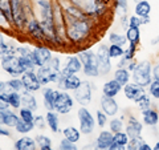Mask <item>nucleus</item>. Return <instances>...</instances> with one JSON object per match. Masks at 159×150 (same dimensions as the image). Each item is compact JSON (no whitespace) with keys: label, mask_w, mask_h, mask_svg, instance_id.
Wrapping results in <instances>:
<instances>
[{"label":"nucleus","mask_w":159,"mask_h":150,"mask_svg":"<svg viewBox=\"0 0 159 150\" xmlns=\"http://www.w3.org/2000/svg\"><path fill=\"white\" fill-rule=\"evenodd\" d=\"M142 118L143 124L147 126H157L159 122V113L155 109H147V110L142 112Z\"/></svg>","instance_id":"bb28decb"},{"label":"nucleus","mask_w":159,"mask_h":150,"mask_svg":"<svg viewBox=\"0 0 159 150\" xmlns=\"http://www.w3.org/2000/svg\"><path fill=\"white\" fill-rule=\"evenodd\" d=\"M74 100L77 102H80L82 106L90 104L92 102V97H93V92H92V84L89 81H82L81 85L74 91Z\"/></svg>","instance_id":"9d476101"},{"label":"nucleus","mask_w":159,"mask_h":150,"mask_svg":"<svg viewBox=\"0 0 159 150\" xmlns=\"http://www.w3.org/2000/svg\"><path fill=\"white\" fill-rule=\"evenodd\" d=\"M96 54L98 59L99 73H101V76H107L111 71V57H110V53H109V47L106 44L99 45Z\"/></svg>","instance_id":"1a4fd4ad"},{"label":"nucleus","mask_w":159,"mask_h":150,"mask_svg":"<svg viewBox=\"0 0 159 150\" xmlns=\"http://www.w3.org/2000/svg\"><path fill=\"white\" fill-rule=\"evenodd\" d=\"M133 81L142 87H148L152 81V67L148 60H143L137 64V68L133 71Z\"/></svg>","instance_id":"20e7f679"},{"label":"nucleus","mask_w":159,"mask_h":150,"mask_svg":"<svg viewBox=\"0 0 159 150\" xmlns=\"http://www.w3.org/2000/svg\"><path fill=\"white\" fill-rule=\"evenodd\" d=\"M54 92L52 88H44L43 89V102L47 110H54Z\"/></svg>","instance_id":"cd10ccee"},{"label":"nucleus","mask_w":159,"mask_h":150,"mask_svg":"<svg viewBox=\"0 0 159 150\" xmlns=\"http://www.w3.org/2000/svg\"><path fill=\"white\" fill-rule=\"evenodd\" d=\"M139 150H152V148H151L147 142H145V143H143L142 146H141V149H139Z\"/></svg>","instance_id":"4d7b16f0"},{"label":"nucleus","mask_w":159,"mask_h":150,"mask_svg":"<svg viewBox=\"0 0 159 150\" xmlns=\"http://www.w3.org/2000/svg\"><path fill=\"white\" fill-rule=\"evenodd\" d=\"M0 9H2V15L4 17H6L9 23H13L11 0H0Z\"/></svg>","instance_id":"2f4dec72"},{"label":"nucleus","mask_w":159,"mask_h":150,"mask_svg":"<svg viewBox=\"0 0 159 150\" xmlns=\"http://www.w3.org/2000/svg\"><path fill=\"white\" fill-rule=\"evenodd\" d=\"M32 54H33V61H34V65L36 68H41L52 60V52L48 47H44V45H39V47H34L32 49Z\"/></svg>","instance_id":"9b49d317"},{"label":"nucleus","mask_w":159,"mask_h":150,"mask_svg":"<svg viewBox=\"0 0 159 150\" xmlns=\"http://www.w3.org/2000/svg\"><path fill=\"white\" fill-rule=\"evenodd\" d=\"M133 2H134V3H139V2H141V0H133Z\"/></svg>","instance_id":"052dcab7"},{"label":"nucleus","mask_w":159,"mask_h":150,"mask_svg":"<svg viewBox=\"0 0 159 150\" xmlns=\"http://www.w3.org/2000/svg\"><path fill=\"white\" fill-rule=\"evenodd\" d=\"M107 150H127V149H126L125 145H119V143H116V142H114Z\"/></svg>","instance_id":"3c124183"},{"label":"nucleus","mask_w":159,"mask_h":150,"mask_svg":"<svg viewBox=\"0 0 159 150\" xmlns=\"http://www.w3.org/2000/svg\"><path fill=\"white\" fill-rule=\"evenodd\" d=\"M118 102L116 101L114 97H107L102 96L101 97V110H103L109 117H114L118 113Z\"/></svg>","instance_id":"6ab92c4d"},{"label":"nucleus","mask_w":159,"mask_h":150,"mask_svg":"<svg viewBox=\"0 0 159 150\" xmlns=\"http://www.w3.org/2000/svg\"><path fill=\"white\" fill-rule=\"evenodd\" d=\"M105 2H107V0H105Z\"/></svg>","instance_id":"e2e57ef3"},{"label":"nucleus","mask_w":159,"mask_h":150,"mask_svg":"<svg viewBox=\"0 0 159 150\" xmlns=\"http://www.w3.org/2000/svg\"><path fill=\"white\" fill-rule=\"evenodd\" d=\"M137 64H138V63H135V61H134V60H131L130 64H129V65H127V69H129V71H130V72H133L134 69L137 68Z\"/></svg>","instance_id":"5fc2aeb1"},{"label":"nucleus","mask_w":159,"mask_h":150,"mask_svg":"<svg viewBox=\"0 0 159 150\" xmlns=\"http://www.w3.org/2000/svg\"><path fill=\"white\" fill-rule=\"evenodd\" d=\"M82 61L80 60L78 56H69L66 59V63H65V67L61 69L62 72V76L66 77V76H70V74H76L78 72L82 71Z\"/></svg>","instance_id":"dca6fc26"},{"label":"nucleus","mask_w":159,"mask_h":150,"mask_svg":"<svg viewBox=\"0 0 159 150\" xmlns=\"http://www.w3.org/2000/svg\"><path fill=\"white\" fill-rule=\"evenodd\" d=\"M90 31L92 21L89 17L65 23V36L72 44H81L82 41H85L92 33Z\"/></svg>","instance_id":"f257e3e1"},{"label":"nucleus","mask_w":159,"mask_h":150,"mask_svg":"<svg viewBox=\"0 0 159 150\" xmlns=\"http://www.w3.org/2000/svg\"><path fill=\"white\" fill-rule=\"evenodd\" d=\"M77 56L82 61V72L88 77H98L101 76L98 67V59L97 54L90 49H84V51H78Z\"/></svg>","instance_id":"7ed1b4c3"},{"label":"nucleus","mask_w":159,"mask_h":150,"mask_svg":"<svg viewBox=\"0 0 159 150\" xmlns=\"http://www.w3.org/2000/svg\"><path fill=\"white\" fill-rule=\"evenodd\" d=\"M11 7H12V17L13 24L17 28L27 27L29 23L27 12L24 11V2L23 0H11Z\"/></svg>","instance_id":"6e6552de"},{"label":"nucleus","mask_w":159,"mask_h":150,"mask_svg":"<svg viewBox=\"0 0 159 150\" xmlns=\"http://www.w3.org/2000/svg\"><path fill=\"white\" fill-rule=\"evenodd\" d=\"M45 124H47V118L44 116H36L34 117V125H36L39 129H44L45 128Z\"/></svg>","instance_id":"8fccbe9b"},{"label":"nucleus","mask_w":159,"mask_h":150,"mask_svg":"<svg viewBox=\"0 0 159 150\" xmlns=\"http://www.w3.org/2000/svg\"><path fill=\"white\" fill-rule=\"evenodd\" d=\"M152 80H159V64L154 65L152 68Z\"/></svg>","instance_id":"864d4df0"},{"label":"nucleus","mask_w":159,"mask_h":150,"mask_svg":"<svg viewBox=\"0 0 159 150\" xmlns=\"http://www.w3.org/2000/svg\"><path fill=\"white\" fill-rule=\"evenodd\" d=\"M21 104H23V108H27V109H31V110H37V100L36 97L32 94V92H28V91H24L21 92Z\"/></svg>","instance_id":"a878e982"},{"label":"nucleus","mask_w":159,"mask_h":150,"mask_svg":"<svg viewBox=\"0 0 159 150\" xmlns=\"http://www.w3.org/2000/svg\"><path fill=\"white\" fill-rule=\"evenodd\" d=\"M109 53H110L111 59H118L125 54V49H123V47L116 45V44H110V45H109Z\"/></svg>","instance_id":"4c0bfd02"},{"label":"nucleus","mask_w":159,"mask_h":150,"mask_svg":"<svg viewBox=\"0 0 159 150\" xmlns=\"http://www.w3.org/2000/svg\"><path fill=\"white\" fill-rule=\"evenodd\" d=\"M94 150H101V149H97V148H96V149H94Z\"/></svg>","instance_id":"680f3d73"},{"label":"nucleus","mask_w":159,"mask_h":150,"mask_svg":"<svg viewBox=\"0 0 159 150\" xmlns=\"http://www.w3.org/2000/svg\"><path fill=\"white\" fill-rule=\"evenodd\" d=\"M8 84L11 85V88L13 89L15 92H24L25 91V88H24V84H23V80L21 78H19V77H13V78H11L8 81Z\"/></svg>","instance_id":"58836bf2"},{"label":"nucleus","mask_w":159,"mask_h":150,"mask_svg":"<svg viewBox=\"0 0 159 150\" xmlns=\"http://www.w3.org/2000/svg\"><path fill=\"white\" fill-rule=\"evenodd\" d=\"M45 118H47V125L49 126V129H51L53 133H58L60 132V117H58V113L54 112V110H47Z\"/></svg>","instance_id":"393cba45"},{"label":"nucleus","mask_w":159,"mask_h":150,"mask_svg":"<svg viewBox=\"0 0 159 150\" xmlns=\"http://www.w3.org/2000/svg\"><path fill=\"white\" fill-rule=\"evenodd\" d=\"M109 41H110V44H116V45H119V47H125L129 40L126 37V35H121L118 32H110V35H109Z\"/></svg>","instance_id":"72a5a7b5"},{"label":"nucleus","mask_w":159,"mask_h":150,"mask_svg":"<svg viewBox=\"0 0 159 150\" xmlns=\"http://www.w3.org/2000/svg\"><path fill=\"white\" fill-rule=\"evenodd\" d=\"M78 116V122H80V130L82 134H92L94 132V128H96V118L93 117V114L90 113V110H88L85 106H81L77 112Z\"/></svg>","instance_id":"423d86ee"},{"label":"nucleus","mask_w":159,"mask_h":150,"mask_svg":"<svg viewBox=\"0 0 159 150\" xmlns=\"http://www.w3.org/2000/svg\"><path fill=\"white\" fill-rule=\"evenodd\" d=\"M19 116H20V118L24 120V121H27V122H34V117H36V116H33V110L27 109V108L20 109Z\"/></svg>","instance_id":"ea45409f"},{"label":"nucleus","mask_w":159,"mask_h":150,"mask_svg":"<svg viewBox=\"0 0 159 150\" xmlns=\"http://www.w3.org/2000/svg\"><path fill=\"white\" fill-rule=\"evenodd\" d=\"M16 56L20 59L21 61L24 69L27 71H34V61H33V54H32V51H29L27 47H17L16 48Z\"/></svg>","instance_id":"4468645a"},{"label":"nucleus","mask_w":159,"mask_h":150,"mask_svg":"<svg viewBox=\"0 0 159 150\" xmlns=\"http://www.w3.org/2000/svg\"><path fill=\"white\" fill-rule=\"evenodd\" d=\"M130 77H131V74H130V71H129L127 68H118L117 71L114 72V80L121 84L122 87H125V85L129 84Z\"/></svg>","instance_id":"c85d7f7f"},{"label":"nucleus","mask_w":159,"mask_h":150,"mask_svg":"<svg viewBox=\"0 0 159 150\" xmlns=\"http://www.w3.org/2000/svg\"><path fill=\"white\" fill-rule=\"evenodd\" d=\"M107 114L103 112V110H97V113H96V121H97V124H98V126L99 128H103L106 125V122H107Z\"/></svg>","instance_id":"49530a36"},{"label":"nucleus","mask_w":159,"mask_h":150,"mask_svg":"<svg viewBox=\"0 0 159 150\" xmlns=\"http://www.w3.org/2000/svg\"><path fill=\"white\" fill-rule=\"evenodd\" d=\"M121 89H122V85L113 78L103 84L102 93H103V96H107V97H116L117 94L121 92Z\"/></svg>","instance_id":"4be33fe9"},{"label":"nucleus","mask_w":159,"mask_h":150,"mask_svg":"<svg viewBox=\"0 0 159 150\" xmlns=\"http://www.w3.org/2000/svg\"><path fill=\"white\" fill-rule=\"evenodd\" d=\"M34 126H36L34 122H27V121H24V120L20 118L19 122L16 124V126H15V130L17 133H21V134H27L29 132H32L34 129Z\"/></svg>","instance_id":"473e14b6"},{"label":"nucleus","mask_w":159,"mask_h":150,"mask_svg":"<svg viewBox=\"0 0 159 150\" xmlns=\"http://www.w3.org/2000/svg\"><path fill=\"white\" fill-rule=\"evenodd\" d=\"M152 150H159V141L154 145V148H152Z\"/></svg>","instance_id":"bf43d9fd"},{"label":"nucleus","mask_w":159,"mask_h":150,"mask_svg":"<svg viewBox=\"0 0 159 150\" xmlns=\"http://www.w3.org/2000/svg\"><path fill=\"white\" fill-rule=\"evenodd\" d=\"M146 141L143 139L142 137H139V138H134V139H130L129 141V143L126 145V149L127 150H139L141 149V146L143 143H145Z\"/></svg>","instance_id":"37998d69"},{"label":"nucleus","mask_w":159,"mask_h":150,"mask_svg":"<svg viewBox=\"0 0 159 150\" xmlns=\"http://www.w3.org/2000/svg\"><path fill=\"white\" fill-rule=\"evenodd\" d=\"M0 98H4L6 101H8V104L11 105V108H13V109H20L23 106V104H21V93L20 92H11L8 94H2L0 93Z\"/></svg>","instance_id":"b1692460"},{"label":"nucleus","mask_w":159,"mask_h":150,"mask_svg":"<svg viewBox=\"0 0 159 150\" xmlns=\"http://www.w3.org/2000/svg\"><path fill=\"white\" fill-rule=\"evenodd\" d=\"M137 16L139 17H145V16H150L151 12V6L147 0H141L139 3H135V8H134Z\"/></svg>","instance_id":"c756f323"},{"label":"nucleus","mask_w":159,"mask_h":150,"mask_svg":"<svg viewBox=\"0 0 159 150\" xmlns=\"http://www.w3.org/2000/svg\"><path fill=\"white\" fill-rule=\"evenodd\" d=\"M123 94H125V97L127 100H130V101L138 102L139 100L146 94V89H145V87H142V85L133 81L123 87Z\"/></svg>","instance_id":"f8f14e48"},{"label":"nucleus","mask_w":159,"mask_h":150,"mask_svg":"<svg viewBox=\"0 0 159 150\" xmlns=\"http://www.w3.org/2000/svg\"><path fill=\"white\" fill-rule=\"evenodd\" d=\"M141 21H142V26H146V24H148L151 21L150 20V16H145V17H141Z\"/></svg>","instance_id":"6e6d98bb"},{"label":"nucleus","mask_w":159,"mask_h":150,"mask_svg":"<svg viewBox=\"0 0 159 150\" xmlns=\"http://www.w3.org/2000/svg\"><path fill=\"white\" fill-rule=\"evenodd\" d=\"M20 116H16V113H13L9 109H6V110H0V121H2V125H6L8 128H15L16 124L19 122Z\"/></svg>","instance_id":"412c9836"},{"label":"nucleus","mask_w":159,"mask_h":150,"mask_svg":"<svg viewBox=\"0 0 159 150\" xmlns=\"http://www.w3.org/2000/svg\"><path fill=\"white\" fill-rule=\"evenodd\" d=\"M36 145H37L36 139H33L32 137L24 136L15 142V149L16 150H36Z\"/></svg>","instance_id":"5701e85b"},{"label":"nucleus","mask_w":159,"mask_h":150,"mask_svg":"<svg viewBox=\"0 0 159 150\" xmlns=\"http://www.w3.org/2000/svg\"><path fill=\"white\" fill-rule=\"evenodd\" d=\"M130 141V137L127 136L126 132H119V133H116L114 134V142L116 143H119V145H126Z\"/></svg>","instance_id":"c03bdc74"},{"label":"nucleus","mask_w":159,"mask_h":150,"mask_svg":"<svg viewBox=\"0 0 159 150\" xmlns=\"http://www.w3.org/2000/svg\"><path fill=\"white\" fill-rule=\"evenodd\" d=\"M23 80V84H24V88L25 91L28 92H37L41 89V81L37 76V73L34 71H27L23 73V76L20 77Z\"/></svg>","instance_id":"ddd939ff"},{"label":"nucleus","mask_w":159,"mask_h":150,"mask_svg":"<svg viewBox=\"0 0 159 150\" xmlns=\"http://www.w3.org/2000/svg\"><path fill=\"white\" fill-rule=\"evenodd\" d=\"M142 130H143V125L139 122L135 117H130V118H129L127 125L125 128V132L127 133V136L130 137V139L142 137Z\"/></svg>","instance_id":"a211bd4d"},{"label":"nucleus","mask_w":159,"mask_h":150,"mask_svg":"<svg viewBox=\"0 0 159 150\" xmlns=\"http://www.w3.org/2000/svg\"><path fill=\"white\" fill-rule=\"evenodd\" d=\"M9 108H11V105L8 104V101H6L4 98H0V110H6Z\"/></svg>","instance_id":"603ef678"},{"label":"nucleus","mask_w":159,"mask_h":150,"mask_svg":"<svg viewBox=\"0 0 159 150\" xmlns=\"http://www.w3.org/2000/svg\"><path fill=\"white\" fill-rule=\"evenodd\" d=\"M58 150H78V148L76 146V143L69 141L68 138L64 137L58 143Z\"/></svg>","instance_id":"79ce46f5"},{"label":"nucleus","mask_w":159,"mask_h":150,"mask_svg":"<svg viewBox=\"0 0 159 150\" xmlns=\"http://www.w3.org/2000/svg\"><path fill=\"white\" fill-rule=\"evenodd\" d=\"M142 26V21H141V17L137 16V15H133V16H129V27H141Z\"/></svg>","instance_id":"09e8293b"},{"label":"nucleus","mask_w":159,"mask_h":150,"mask_svg":"<svg viewBox=\"0 0 159 150\" xmlns=\"http://www.w3.org/2000/svg\"><path fill=\"white\" fill-rule=\"evenodd\" d=\"M148 94L152 98L159 100V80H152L151 84L148 85Z\"/></svg>","instance_id":"a19ab883"},{"label":"nucleus","mask_w":159,"mask_h":150,"mask_svg":"<svg viewBox=\"0 0 159 150\" xmlns=\"http://www.w3.org/2000/svg\"><path fill=\"white\" fill-rule=\"evenodd\" d=\"M25 28H27V33L32 39L39 40V41L47 40V35H45V32H44L41 21H39V20H36V19H31Z\"/></svg>","instance_id":"2eb2a0df"},{"label":"nucleus","mask_w":159,"mask_h":150,"mask_svg":"<svg viewBox=\"0 0 159 150\" xmlns=\"http://www.w3.org/2000/svg\"><path fill=\"white\" fill-rule=\"evenodd\" d=\"M74 106V100L66 91L54 92V112L58 114H68Z\"/></svg>","instance_id":"39448f33"},{"label":"nucleus","mask_w":159,"mask_h":150,"mask_svg":"<svg viewBox=\"0 0 159 150\" xmlns=\"http://www.w3.org/2000/svg\"><path fill=\"white\" fill-rule=\"evenodd\" d=\"M62 134H64V137L69 139V141H72V142L76 143V142L80 141L82 133H81V130H78V129L74 128V126H66L62 130Z\"/></svg>","instance_id":"7c9ffc66"},{"label":"nucleus","mask_w":159,"mask_h":150,"mask_svg":"<svg viewBox=\"0 0 159 150\" xmlns=\"http://www.w3.org/2000/svg\"><path fill=\"white\" fill-rule=\"evenodd\" d=\"M0 133H2V136H6V137H9V136H11V134H9V132L7 130V129H4V128L0 129Z\"/></svg>","instance_id":"13d9d810"},{"label":"nucleus","mask_w":159,"mask_h":150,"mask_svg":"<svg viewBox=\"0 0 159 150\" xmlns=\"http://www.w3.org/2000/svg\"><path fill=\"white\" fill-rule=\"evenodd\" d=\"M109 129H110V132L114 134L123 132V121L121 118H111L110 122H109Z\"/></svg>","instance_id":"c9c22d12"},{"label":"nucleus","mask_w":159,"mask_h":150,"mask_svg":"<svg viewBox=\"0 0 159 150\" xmlns=\"http://www.w3.org/2000/svg\"><path fill=\"white\" fill-rule=\"evenodd\" d=\"M82 82V80L80 78L77 74H70V76H66V77H64L61 78V81H60L57 85H58V88H61L62 91H66V92H74L76 89L81 85Z\"/></svg>","instance_id":"f3484780"},{"label":"nucleus","mask_w":159,"mask_h":150,"mask_svg":"<svg viewBox=\"0 0 159 150\" xmlns=\"http://www.w3.org/2000/svg\"><path fill=\"white\" fill-rule=\"evenodd\" d=\"M2 68L8 74H11L12 77L23 76V73L25 72L21 61H20V59L16 54H9V56L2 57Z\"/></svg>","instance_id":"0eeeda50"},{"label":"nucleus","mask_w":159,"mask_h":150,"mask_svg":"<svg viewBox=\"0 0 159 150\" xmlns=\"http://www.w3.org/2000/svg\"><path fill=\"white\" fill-rule=\"evenodd\" d=\"M126 37L129 40V43H134L138 44L141 40V31L138 27H129L126 29Z\"/></svg>","instance_id":"f704fd0d"},{"label":"nucleus","mask_w":159,"mask_h":150,"mask_svg":"<svg viewBox=\"0 0 159 150\" xmlns=\"http://www.w3.org/2000/svg\"><path fill=\"white\" fill-rule=\"evenodd\" d=\"M151 96L150 94H145L139 101L137 102V105H138V109L141 112H145V110H147V109H151Z\"/></svg>","instance_id":"e433bc0d"},{"label":"nucleus","mask_w":159,"mask_h":150,"mask_svg":"<svg viewBox=\"0 0 159 150\" xmlns=\"http://www.w3.org/2000/svg\"><path fill=\"white\" fill-rule=\"evenodd\" d=\"M36 139V143L37 146L41 149V148H47V146H52V139L49 138L48 136H43V134H40V136L34 137Z\"/></svg>","instance_id":"a18cd8bd"},{"label":"nucleus","mask_w":159,"mask_h":150,"mask_svg":"<svg viewBox=\"0 0 159 150\" xmlns=\"http://www.w3.org/2000/svg\"><path fill=\"white\" fill-rule=\"evenodd\" d=\"M114 143V133L110 130H102L96 139V148L101 150H107Z\"/></svg>","instance_id":"aec40b11"},{"label":"nucleus","mask_w":159,"mask_h":150,"mask_svg":"<svg viewBox=\"0 0 159 150\" xmlns=\"http://www.w3.org/2000/svg\"><path fill=\"white\" fill-rule=\"evenodd\" d=\"M158 59H159V57H158Z\"/></svg>","instance_id":"0e129e2a"},{"label":"nucleus","mask_w":159,"mask_h":150,"mask_svg":"<svg viewBox=\"0 0 159 150\" xmlns=\"http://www.w3.org/2000/svg\"><path fill=\"white\" fill-rule=\"evenodd\" d=\"M37 76L40 78L43 85H48L51 82L58 84L62 78V72H61V61L58 57H52L47 65L37 69Z\"/></svg>","instance_id":"f03ea898"},{"label":"nucleus","mask_w":159,"mask_h":150,"mask_svg":"<svg viewBox=\"0 0 159 150\" xmlns=\"http://www.w3.org/2000/svg\"><path fill=\"white\" fill-rule=\"evenodd\" d=\"M137 45L138 44L129 43V47H127V49H125V54H123V57H126L127 60H134L135 51H137Z\"/></svg>","instance_id":"de8ad7c7"}]
</instances>
